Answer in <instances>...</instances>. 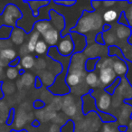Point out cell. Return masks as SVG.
Wrapping results in <instances>:
<instances>
[{"instance_id":"cell-50","label":"cell","mask_w":132,"mask_h":132,"mask_svg":"<svg viewBox=\"0 0 132 132\" xmlns=\"http://www.w3.org/2000/svg\"><path fill=\"white\" fill-rule=\"evenodd\" d=\"M118 131H119V132H128V126H123V125H119V126H118Z\"/></svg>"},{"instance_id":"cell-5","label":"cell","mask_w":132,"mask_h":132,"mask_svg":"<svg viewBox=\"0 0 132 132\" xmlns=\"http://www.w3.org/2000/svg\"><path fill=\"white\" fill-rule=\"evenodd\" d=\"M114 95H117L116 99L112 100V101H114L112 103V106L114 108L119 106L121 101L124 102L125 101L132 100V85L130 84L129 81H128V79L126 77L121 78L120 84L117 88Z\"/></svg>"},{"instance_id":"cell-17","label":"cell","mask_w":132,"mask_h":132,"mask_svg":"<svg viewBox=\"0 0 132 132\" xmlns=\"http://www.w3.org/2000/svg\"><path fill=\"white\" fill-rule=\"evenodd\" d=\"M17 57L15 51L12 48H4L0 51V61L4 65H9V63Z\"/></svg>"},{"instance_id":"cell-10","label":"cell","mask_w":132,"mask_h":132,"mask_svg":"<svg viewBox=\"0 0 132 132\" xmlns=\"http://www.w3.org/2000/svg\"><path fill=\"white\" fill-rule=\"evenodd\" d=\"M95 100L98 110L101 112H103V113H109L108 111L110 110V108L112 104L111 96L109 95L103 90V92H101L98 98H95Z\"/></svg>"},{"instance_id":"cell-13","label":"cell","mask_w":132,"mask_h":132,"mask_svg":"<svg viewBox=\"0 0 132 132\" xmlns=\"http://www.w3.org/2000/svg\"><path fill=\"white\" fill-rule=\"evenodd\" d=\"M44 41L47 44V45H49L50 47H56L58 44L59 41L61 40V33L58 32L57 30L51 28L50 30H48L44 35Z\"/></svg>"},{"instance_id":"cell-3","label":"cell","mask_w":132,"mask_h":132,"mask_svg":"<svg viewBox=\"0 0 132 132\" xmlns=\"http://www.w3.org/2000/svg\"><path fill=\"white\" fill-rule=\"evenodd\" d=\"M81 110L84 116L90 112H95L100 117L101 120L104 123H111L117 121V118L111 113H103L98 110L97 106H96V100L90 95V92L81 97Z\"/></svg>"},{"instance_id":"cell-52","label":"cell","mask_w":132,"mask_h":132,"mask_svg":"<svg viewBox=\"0 0 132 132\" xmlns=\"http://www.w3.org/2000/svg\"><path fill=\"white\" fill-rule=\"evenodd\" d=\"M32 126L34 127V128H37V127H40V125H41V122L38 120V119H35V120H33L32 121Z\"/></svg>"},{"instance_id":"cell-4","label":"cell","mask_w":132,"mask_h":132,"mask_svg":"<svg viewBox=\"0 0 132 132\" xmlns=\"http://www.w3.org/2000/svg\"><path fill=\"white\" fill-rule=\"evenodd\" d=\"M23 17L22 12L16 4L10 2L6 5L2 12L3 26L8 27H16V23Z\"/></svg>"},{"instance_id":"cell-28","label":"cell","mask_w":132,"mask_h":132,"mask_svg":"<svg viewBox=\"0 0 132 132\" xmlns=\"http://www.w3.org/2000/svg\"><path fill=\"white\" fill-rule=\"evenodd\" d=\"M101 59V58H87L84 64V68L87 73L88 72H95V70L97 69V64Z\"/></svg>"},{"instance_id":"cell-18","label":"cell","mask_w":132,"mask_h":132,"mask_svg":"<svg viewBox=\"0 0 132 132\" xmlns=\"http://www.w3.org/2000/svg\"><path fill=\"white\" fill-rule=\"evenodd\" d=\"M85 83L92 90H94L96 87H99L101 85L99 76H98V74L95 72H88L86 74V76H85Z\"/></svg>"},{"instance_id":"cell-51","label":"cell","mask_w":132,"mask_h":132,"mask_svg":"<svg viewBox=\"0 0 132 132\" xmlns=\"http://www.w3.org/2000/svg\"><path fill=\"white\" fill-rule=\"evenodd\" d=\"M3 84H4V81H0V101L5 97L4 90H3Z\"/></svg>"},{"instance_id":"cell-48","label":"cell","mask_w":132,"mask_h":132,"mask_svg":"<svg viewBox=\"0 0 132 132\" xmlns=\"http://www.w3.org/2000/svg\"><path fill=\"white\" fill-rule=\"evenodd\" d=\"M90 5H92V7L94 9V11H96V9H98V8L101 6V5H102V2L101 1H90Z\"/></svg>"},{"instance_id":"cell-23","label":"cell","mask_w":132,"mask_h":132,"mask_svg":"<svg viewBox=\"0 0 132 132\" xmlns=\"http://www.w3.org/2000/svg\"><path fill=\"white\" fill-rule=\"evenodd\" d=\"M108 56L109 57H117V59L126 61L125 55L123 53V51L119 46L112 45L108 47Z\"/></svg>"},{"instance_id":"cell-43","label":"cell","mask_w":132,"mask_h":132,"mask_svg":"<svg viewBox=\"0 0 132 132\" xmlns=\"http://www.w3.org/2000/svg\"><path fill=\"white\" fill-rule=\"evenodd\" d=\"M35 66L38 70H44L46 66L45 61H44V59H39V60H37V62H35Z\"/></svg>"},{"instance_id":"cell-9","label":"cell","mask_w":132,"mask_h":132,"mask_svg":"<svg viewBox=\"0 0 132 132\" xmlns=\"http://www.w3.org/2000/svg\"><path fill=\"white\" fill-rule=\"evenodd\" d=\"M49 21L53 29L57 30L60 33H62L65 29V18L62 15L59 14L55 10L51 9L49 11Z\"/></svg>"},{"instance_id":"cell-30","label":"cell","mask_w":132,"mask_h":132,"mask_svg":"<svg viewBox=\"0 0 132 132\" xmlns=\"http://www.w3.org/2000/svg\"><path fill=\"white\" fill-rule=\"evenodd\" d=\"M35 77L30 72H26L24 75L21 77L20 82L22 86L24 87H31L33 84H35Z\"/></svg>"},{"instance_id":"cell-8","label":"cell","mask_w":132,"mask_h":132,"mask_svg":"<svg viewBox=\"0 0 132 132\" xmlns=\"http://www.w3.org/2000/svg\"><path fill=\"white\" fill-rule=\"evenodd\" d=\"M70 35L74 44L73 53H83L88 45L86 36L79 33H76V32H70Z\"/></svg>"},{"instance_id":"cell-36","label":"cell","mask_w":132,"mask_h":132,"mask_svg":"<svg viewBox=\"0 0 132 132\" xmlns=\"http://www.w3.org/2000/svg\"><path fill=\"white\" fill-rule=\"evenodd\" d=\"M55 5L61 6H64V7H72L74 5L77 4V1L75 0H62V1H58V0H54L53 1Z\"/></svg>"},{"instance_id":"cell-35","label":"cell","mask_w":132,"mask_h":132,"mask_svg":"<svg viewBox=\"0 0 132 132\" xmlns=\"http://www.w3.org/2000/svg\"><path fill=\"white\" fill-rule=\"evenodd\" d=\"M6 75L8 78V80H15L19 75V71L17 70L16 67H8Z\"/></svg>"},{"instance_id":"cell-15","label":"cell","mask_w":132,"mask_h":132,"mask_svg":"<svg viewBox=\"0 0 132 132\" xmlns=\"http://www.w3.org/2000/svg\"><path fill=\"white\" fill-rule=\"evenodd\" d=\"M112 69H113L116 75L120 78L126 77L127 73L128 72V64L126 63V61L120 60V59H117V60L114 61Z\"/></svg>"},{"instance_id":"cell-54","label":"cell","mask_w":132,"mask_h":132,"mask_svg":"<svg viewBox=\"0 0 132 132\" xmlns=\"http://www.w3.org/2000/svg\"><path fill=\"white\" fill-rule=\"evenodd\" d=\"M128 130H129V131H132V119H130L129 122H128Z\"/></svg>"},{"instance_id":"cell-27","label":"cell","mask_w":132,"mask_h":132,"mask_svg":"<svg viewBox=\"0 0 132 132\" xmlns=\"http://www.w3.org/2000/svg\"><path fill=\"white\" fill-rule=\"evenodd\" d=\"M103 39H104L105 45L107 47H110L112 45H117V37L114 33H112L111 30L109 32L103 33Z\"/></svg>"},{"instance_id":"cell-12","label":"cell","mask_w":132,"mask_h":132,"mask_svg":"<svg viewBox=\"0 0 132 132\" xmlns=\"http://www.w3.org/2000/svg\"><path fill=\"white\" fill-rule=\"evenodd\" d=\"M85 76L86 75L74 73V72H68L66 76L65 82L67 86L70 88V90H72V88L80 89V85L85 82Z\"/></svg>"},{"instance_id":"cell-26","label":"cell","mask_w":132,"mask_h":132,"mask_svg":"<svg viewBox=\"0 0 132 132\" xmlns=\"http://www.w3.org/2000/svg\"><path fill=\"white\" fill-rule=\"evenodd\" d=\"M119 15H118V12L115 9H108L106 12H104L102 15V19L106 24H110L111 22L118 20Z\"/></svg>"},{"instance_id":"cell-21","label":"cell","mask_w":132,"mask_h":132,"mask_svg":"<svg viewBox=\"0 0 132 132\" xmlns=\"http://www.w3.org/2000/svg\"><path fill=\"white\" fill-rule=\"evenodd\" d=\"M116 37L119 40H127L129 38L131 35V28L129 26H124L119 24L117 28H116Z\"/></svg>"},{"instance_id":"cell-34","label":"cell","mask_w":132,"mask_h":132,"mask_svg":"<svg viewBox=\"0 0 132 132\" xmlns=\"http://www.w3.org/2000/svg\"><path fill=\"white\" fill-rule=\"evenodd\" d=\"M74 130H75V122L72 119H68L65 124L61 128V132H74Z\"/></svg>"},{"instance_id":"cell-56","label":"cell","mask_w":132,"mask_h":132,"mask_svg":"<svg viewBox=\"0 0 132 132\" xmlns=\"http://www.w3.org/2000/svg\"><path fill=\"white\" fill-rule=\"evenodd\" d=\"M26 70H24V69H21L20 71H19V75H21V76H23L24 73H26Z\"/></svg>"},{"instance_id":"cell-47","label":"cell","mask_w":132,"mask_h":132,"mask_svg":"<svg viewBox=\"0 0 132 132\" xmlns=\"http://www.w3.org/2000/svg\"><path fill=\"white\" fill-rule=\"evenodd\" d=\"M102 2V5L104 6V7L106 8H110V7H112L114 5L117 4V1H101Z\"/></svg>"},{"instance_id":"cell-6","label":"cell","mask_w":132,"mask_h":132,"mask_svg":"<svg viewBox=\"0 0 132 132\" xmlns=\"http://www.w3.org/2000/svg\"><path fill=\"white\" fill-rule=\"evenodd\" d=\"M86 60V56L83 53H73L72 55V58H71L68 72H74V73L86 75L87 72L84 68Z\"/></svg>"},{"instance_id":"cell-44","label":"cell","mask_w":132,"mask_h":132,"mask_svg":"<svg viewBox=\"0 0 132 132\" xmlns=\"http://www.w3.org/2000/svg\"><path fill=\"white\" fill-rule=\"evenodd\" d=\"M61 128H62V126H59L58 124L53 123V124L50 126L49 132H61Z\"/></svg>"},{"instance_id":"cell-49","label":"cell","mask_w":132,"mask_h":132,"mask_svg":"<svg viewBox=\"0 0 132 132\" xmlns=\"http://www.w3.org/2000/svg\"><path fill=\"white\" fill-rule=\"evenodd\" d=\"M111 29H112V26H111V24H106V23H105V24H103V26H102V32H103V33H105V32L110 31Z\"/></svg>"},{"instance_id":"cell-22","label":"cell","mask_w":132,"mask_h":132,"mask_svg":"<svg viewBox=\"0 0 132 132\" xmlns=\"http://www.w3.org/2000/svg\"><path fill=\"white\" fill-rule=\"evenodd\" d=\"M20 64L24 70H31V69H33L35 67V57L30 54L23 56L21 58Z\"/></svg>"},{"instance_id":"cell-24","label":"cell","mask_w":132,"mask_h":132,"mask_svg":"<svg viewBox=\"0 0 132 132\" xmlns=\"http://www.w3.org/2000/svg\"><path fill=\"white\" fill-rule=\"evenodd\" d=\"M41 80H42L43 84H45V86L50 87L51 85H53V83L54 82L55 77H56V74H53L50 72H43V74L40 75H37Z\"/></svg>"},{"instance_id":"cell-45","label":"cell","mask_w":132,"mask_h":132,"mask_svg":"<svg viewBox=\"0 0 132 132\" xmlns=\"http://www.w3.org/2000/svg\"><path fill=\"white\" fill-rule=\"evenodd\" d=\"M35 88L36 89V90H39V89H41L43 87V82H42V80L40 79V78L38 77V76H36L35 77Z\"/></svg>"},{"instance_id":"cell-39","label":"cell","mask_w":132,"mask_h":132,"mask_svg":"<svg viewBox=\"0 0 132 132\" xmlns=\"http://www.w3.org/2000/svg\"><path fill=\"white\" fill-rule=\"evenodd\" d=\"M15 109H10V110L8 111V117L6 121V124L7 126H11L13 124L14 120H15Z\"/></svg>"},{"instance_id":"cell-46","label":"cell","mask_w":132,"mask_h":132,"mask_svg":"<svg viewBox=\"0 0 132 132\" xmlns=\"http://www.w3.org/2000/svg\"><path fill=\"white\" fill-rule=\"evenodd\" d=\"M20 62H21V57L17 56L15 60L12 61V62H10L9 65H8V67H16L17 65H19V64H20Z\"/></svg>"},{"instance_id":"cell-42","label":"cell","mask_w":132,"mask_h":132,"mask_svg":"<svg viewBox=\"0 0 132 132\" xmlns=\"http://www.w3.org/2000/svg\"><path fill=\"white\" fill-rule=\"evenodd\" d=\"M34 108L35 109V110H42L43 108H44L45 107V102H44L43 100H35V101H34V104H33Z\"/></svg>"},{"instance_id":"cell-32","label":"cell","mask_w":132,"mask_h":132,"mask_svg":"<svg viewBox=\"0 0 132 132\" xmlns=\"http://www.w3.org/2000/svg\"><path fill=\"white\" fill-rule=\"evenodd\" d=\"M120 81H121V78L117 77L116 78V80L111 83V84L109 85L108 87H105L103 90H104V92H107L109 95L113 96L114 93H115V92H116V90H117V88L119 87V85L120 84Z\"/></svg>"},{"instance_id":"cell-31","label":"cell","mask_w":132,"mask_h":132,"mask_svg":"<svg viewBox=\"0 0 132 132\" xmlns=\"http://www.w3.org/2000/svg\"><path fill=\"white\" fill-rule=\"evenodd\" d=\"M48 50H49V47H48L47 44L44 40H40L37 42L35 52L36 53V54L42 55V54H47Z\"/></svg>"},{"instance_id":"cell-11","label":"cell","mask_w":132,"mask_h":132,"mask_svg":"<svg viewBox=\"0 0 132 132\" xmlns=\"http://www.w3.org/2000/svg\"><path fill=\"white\" fill-rule=\"evenodd\" d=\"M118 76L114 72L112 68H103L100 70L99 79L101 81V84L105 87H108L116 80Z\"/></svg>"},{"instance_id":"cell-33","label":"cell","mask_w":132,"mask_h":132,"mask_svg":"<svg viewBox=\"0 0 132 132\" xmlns=\"http://www.w3.org/2000/svg\"><path fill=\"white\" fill-rule=\"evenodd\" d=\"M62 110L66 116H68V117H73V116H76V114H77V112H78V106L76 103H74V104H72L68 107L62 108Z\"/></svg>"},{"instance_id":"cell-2","label":"cell","mask_w":132,"mask_h":132,"mask_svg":"<svg viewBox=\"0 0 132 132\" xmlns=\"http://www.w3.org/2000/svg\"><path fill=\"white\" fill-rule=\"evenodd\" d=\"M102 16L96 11L88 12L84 10L76 26L71 29V32H76L85 36L87 34L92 31H97V33H101L104 24L102 23Z\"/></svg>"},{"instance_id":"cell-1","label":"cell","mask_w":132,"mask_h":132,"mask_svg":"<svg viewBox=\"0 0 132 132\" xmlns=\"http://www.w3.org/2000/svg\"><path fill=\"white\" fill-rule=\"evenodd\" d=\"M46 55L49 58H52V60L61 63V65L62 66V72L60 74H57L56 77H55L54 82L53 83V85L48 87L47 90L51 94L54 96H58V97L59 96L63 97V96L70 94L71 90L66 84L65 80L66 76L68 74L69 66H70L72 56H62L57 51V47H49V50H48Z\"/></svg>"},{"instance_id":"cell-38","label":"cell","mask_w":132,"mask_h":132,"mask_svg":"<svg viewBox=\"0 0 132 132\" xmlns=\"http://www.w3.org/2000/svg\"><path fill=\"white\" fill-rule=\"evenodd\" d=\"M118 24H120V26H129L128 22V19L126 17V15H125V12L122 11L120 14H119V16L118 18Z\"/></svg>"},{"instance_id":"cell-14","label":"cell","mask_w":132,"mask_h":132,"mask_svg":"<svg viewBox=\"0 0 132 132\" xmlns=\"http://www.w3.org/2000/svg\"><path fill=\"white\" fill-rule=\"evenodd\" d=\"M124 103V102H123ZM132 116V105L128 104V103H124L122 109L119 113V125H123V126H128L130 119Z\"/></svg>"},{"instance_id":"cell-25","label":"cell","mask_w":132,"mask_h":132,"mask_svg":"<svg viewBox=\"0 0 132 132\" xmlns=\"http://www.w3.org/2000/svg\"><path fill=\"white\" fill-rule=\"evenodd\" d=\"M39 37H40L39 33H37L36 31L33 30V33H32L31 36H30L29 41H28V43L26 44L29 53H34V52H35L36 44H37V42L39 41Z\"/></svg>"},{"instance_id":"cell-37","label":"cell","mask_w":132,"mask_h":132,"mask_svg":"<svg viewBox=\"0 0 132 132\" xmlns=\"http://www.w3.org/2000/svg\"><path fill=\"white\" fill-rule=\"evenodd\" d=\"M128 6L126 10H125V15L128 19V24H129V27L132 28V1H128Z\"/></svg>"},{"instance_id":"cell-29","label":"cell","mask_w":132,"mask_h":132,"mask_svg":"<svg viewBox=\"0 0 132 132\" xmlns=\"http://www.w3.org/2000/svg\"><path fill=\"white\" fill-rule=\"evenodd\" d=\"M15 119V125H16V129L21 130L23 129V126L26 124V121H27V115L26 114V112L24 110H20V111L17 113L16 119ZM15 129V130H16Z\"/></svg>"},{"instance_id":"cell-16","label":"cell","mask_w":132,"mask_h":132,"mask_svg":"<svg viewBox=\"0 0 132 132\" xmlns=\"http://www.w3.org/2000/svg\"><path fill=\"white\" fill-rule=\"evenodd\" d=\"M26 4L29 6L30 9H31L33 15L35 17H38L39 15V11L42 7L44 6H49V4L51 3V1H48V0H43V1H39V0H24Z\"/></svg>"},{"instance_id":"cell-19","label":"cell","mask_w":132,"mask_h":132,"mask_svg":"<svg viewBox=\"0 0 132 132\" xmlns=\"http://www.w3.org/2000/svg\"><path fill=\"white\" fill-rule=\"evenodd\" d=\"M24 30L21 29L19 27H15L13 28L11 33V41L13 44H23L24 40Z\"/></svg>"},{"instance_id":"cell-41","label":"cell","mask_w":132,"mask_h":132,"mask_svg":"<svg viewBox=\"0 0 132 132\" xmlns=\"http://www.w3.org/2000/svg\"><path fill=\"white\" fill-rule=\"evenodd\" d=\"M94 42L101 46H106L105 45L104 39H103V32H101V33L97 34V35L95 36V40H94Z\"/></svg>"},{"instance_id":"cell-40","label":"cell","mask_w":132,"mask_h":132,"mask_svg":"<svg viewBox=\"0 0 132 132\" xmlns=\"http://www.w3.org/2000/svg\"><path fill=\"white\" fill-rule=\"evenodd\" d=\"M112 123H104L102 126V132H118L117 128L112 125Z\"/></svg>"},{"instance_id":"cell-20","label":"cell","mask_w":132,"mask_h":132,"mask_svg":"<svg viewBox=\"0 0 132 132\" xmlns=\"http://www.w3.org/2000/svg\"><path fill=\"white\" fill-rule=\"evenodd\" d=\"M51 28H53L51 23H50V21L47 20H39L35 22V24H34V30L39 33V35H44Z\"/></svg>"},{"instance_id":"cell-7","label":"cell","mask_w":132,"mask_h":132,"mask_svg":"<svg viewBox=\"0 0 132 132\" xmlns=\"http://www.w3.org/2000/svg\"><path fill=\"white\" fill-rule=\"evenodd\" d=\"M56 47L58 53L62 56L64 57L72 56L74 52V44L72 43V37H71L70 34L66 35L62 38H61V40L59 41Z\"/></svg>"},{"instance_id":"cell-59","label":"cell","mask_w":132,"mask_h":132,"mask_svg":"<svg viewBox=\"0 0 132 132\" xmlns=\"http://www.w3.org/2000/svg\"><path fill=\"white\" fill-rule=\"evenodd\" d=\"M0 76H1V74H0Z\"/></svg>"},{"instance_id":"cell-58","label":"cell","mask_w":132,"mask_h":132,"mask_svg":"<svg viewBox=\"0 0 132 132\" xmlns=\"http://www.w3.org/2000/svg\"><path fill=\"white\" fill-rule=\"evenodd\" d=\"M128 132H132V131H129V130H128Z\"/></svg>"},{"instance_id":"cell-55","label":"cell","mask_w":132,"mask_h":132,"mask_svg":"<svg viewBox=\"0 0 132 132\" xmlns=\"http://www.w3.org/2000/svg\"><path fill=\"white\" fill-rule=\"evenodd\" d=\"M10 132H28V131H27V130H26V129H24V128H23V129H21V130L11 129V130H10Z\"/></svg>"},{"instance_id":"cell-57","label":"cell","mask_w":132,"mask_h":132,"mask_svg":"<svg viewBox=\"0 0 132 132\" xmlns=\"http://www.w3.org/2000/svg\"><path fill=\"white\" fill-rule=\"evenodd\" d=\"M3 26V23H2V15H1V13H0V29H1V27Z\"/></svg>"},{"instance_id":"cell-53","label":"cell","mask_w":132,"mask_h":132,"mask_svg":"<svg viewBox=\"0 0 132 132\" xmlns=\"http://www.w3.org/2000/svg\"><path fill=\"white\" fill-rule=\"evenodd\" d=\"M127 42H128V44H129L130 46H132V28H131V35L129 36V38L128 39Z\"/></svg>"}]
</instances>
